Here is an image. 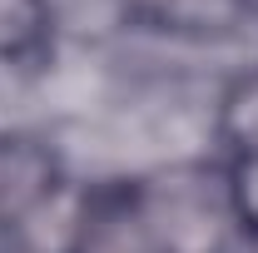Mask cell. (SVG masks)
I'll return each instance as SVG.
<instances>
[{"label":"cell","mask_w":258,"mask_h":253,"mask_svg":"<svg viewBox=\"0 0 258 253\" xmlns=\"http://www.w3.org/2000/svg\"><path fill=\"white\" fill-rule=\"evenodd\" d=\"M55 35L45 0H0V70H35L55 50Z\"/></svg>","instance_id":"5b68a950"},{"label":"cell","mask_w":258,"mask_h":253,"mask_svg":"<svg viewBox=\"0 0 258 253\" xmlns=\"http://www.w3.org/2000/svg\"><path fill=\"white\" fill-rule=\"evenodd\" d=\"M64 253H164L134 179H95L80 189V214Z\"/></svg>","instance_id":"3957f363"},{"label":"cell","mask_w":258,"mask_h":253,"mask_svg":"<svg viewBox=\"0 0 258 253\" xmlns=\"http://www.w3.org/2000/svg\"><path fill=\"white\" fill-rule=\"evenodd\" d=\"M134 194L164 253H238L243 243V219L233 209L224 159H179L154 174H134Z\"/></svg>","instance_id":"6da1fadb"},{"label":"cell","mask_w":258,"mask_h":253,"mask_svg":"<svg viewBox=\"0 0 258 253\" xmlns=\"http://www.w3.org/2000/svg\"><path fill=\"white\" fill-rule=\"evenodd\" d=\"M64 154L30 129H0V253H25L35 223L70 199Z\"/></svg>","instance_id":"7a4b0ae2"},{"label":"cell","mask_w":258,"mask_h":253,"mask_svg":"<svg viewBox=\"0 0 258 253\" xmlns=\"http://www.w3.org/2000/svg\"><path fill=\"white\" fill-rule=\"evenodd\" d=\"M238 253H258V233H243V243H238Z\"/></svg>","instance_id":"8992f818"},{"label":"cell","mask_w":258,"mask_h":253,"mask_svg":"<svg viewBox=\"0 0 258 253\" xmlns=\"http://www.w3.org/2000/svg\"><path fill=\"white\" fill-rule=\"evenodd\" d=\"M214 139L224 164H253L258 159V60L243 65L214 99Z\"/></svg>","instance_id":"277c9868"}]
</instances>
